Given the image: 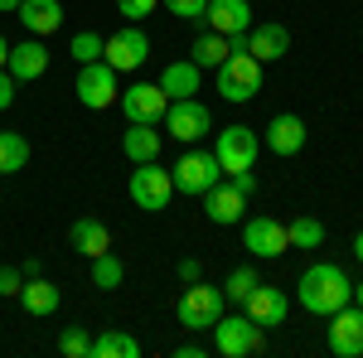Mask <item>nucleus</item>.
Returning a JSON list of instances; mask_svg holds the SVG:
<instances>
[{
    "label": "nucleus",
    "instance_id": "obj_1",
    "mask_svg": "<svg viewBox=\"0 0 363 358\" xmlns=\"http://www.w3.org/2000/svg\"><path fill=\"white\" fill-rule=\"evenodd\" d=\"M296 301L306 305L310 315H335L339 305L354 301V281L339 272L335 262H310L306 272H301V281H296Z\"/></svg>",
    "mask_w": 363,
    "mask_h": 358
},
{
    "label": "nucleus",
    "instance_id": "obj_2",
    "mask_svg": "<svg viewBox=\"0 0 363 358\" xmlns=\"http://www.w3.org/2000/svg\"><path fill=\"white\" fill-rule=\"evenodd\" d=\"M267 349V330L252 320L247 310L242 315H218V325H213V354H223V358H252V354H262Z\"/></svg>",
    "mask_w": 363,
    "mask_h": 358
},
{
    "label": "nucleus",
    "instance_id": "obj_3",
    "mask_svg": "<svg viewBox=\"0 0 363 358\" xmlns=\"http://www.w3.org/2000/svg\"><path fill=\"white\" fill-rule=\"evenodd\" d=\"M223 310H228V296L218 291V286H203V281H189V286H184V296H179V305H174L179 325H184L189 334L213 330Z\"/></svg>",
    "mask_w": 363,
    "mask_h": 358
},
{
    "label": "nucleus",
    "instance_id": "obj_4",
    "mask_svg": "<svg viewBox=\"0 0 363 358\" xmlns=\"http://www.w3.org/2000/svg\"><path fill=\"white\" fill-rule=\"evenodd\" d=\"M174 189L189 194V198H203V194L213 189L218 179H223V165H218V155L213 150H199V145H189L179 160H174Z\"/></svg>",
    "mask_w": 363,
    "mask_h": 358
},
{
    "label": "nucleus",
    "instance_id": "obj_5",
    "mask_svg": "<svg viewBox=\"0 0 363 358\" xmlns=\"http://www.w3.org/2000/svg\"><path fill=\"white\" fill-rule=\"evenodd\" d=\"M126 194H131V203H136V208H145V213H165L169 198H174V174H169V169H160V160H145V165L131 169Z\"/></svg>",
    "mask_w": 363,
    "mask_h": 358
},
{
    "label": "nucleus",
    "instance_id": "obj_6",
    "mask_svg": "<svg viewBox=\"0 0 363 358\" xmlns=\"http://www.w3.org/2000/svg\"><path fill=\"white\" fill-rule=\"evenodd\" d=\"M213 73H218V97L223 102H238L242 107V102H252L262 92V63L252 54H228Z\"/></svg>",
    "mask_w": 363,
    "mask_h": 358
},
{
    "label": "nucleus",
    "instance_id": "obj_7",
    "mask_svg": "<svg viewBox=\"0 0 363 358\" xmlns=\"http://www.w3.org/2000/svg\"><path fill=\"white\" fill-rule=\"evenodd\" d=\"M160 126H165L179 145H199V140L213 131V111L203 107L199 97H174L165 107V121H160Z\"/></svg>",
    "mask_w": 363,
    "mask_h": 358
},
{
    "label": "nucleus",
    "instance_id": "obj_8",
    "mask_svg": "<svg viewBox=\"0 0 363 358\" xmlns=\"http://www.w3.org/2000/svg\"><path fill=\"white\" fill-rule=\"evenodd\" d=\"M242 247L252 257H262V262H277L291 252V233H286V223L272 218V213H257V218L242 223Z\"/></svg>",
    "mask_w": 363,
    "mask_h": 358
},
{
    "label": "nucleus",
    "instance_id": "obj_9",
    "mask_svg": "<svg viewBox=\"0 0 363 358\" xmlns=\"http://www.w3.org/2000/svg\"><path fill=\"white\" fill-rule=\"evenodd\" d=\"M213 155H218L223 174H238V169H252V165H257L262 140H257V131H252V126H228V131H218V140H213Z\"/></svg>",
    "mask_w": 363,
    "mask_h": 358
},
{
    "label": "nucleus",
    "instance_id": "obj_10",
    "mask_svg": "<svg viewBox=\"0 0 363 358\" xmlns=\"http://www.w3.org/2000/svg\"><path fill=\"white\" fill-rule=\"evenodd\" d=\"M78 102L92 111L112 107L116 102V68L107 58H97V63H78Z\"/></svg>",
    "mask_w": 363,
    "mask_h": 358
},
{
    "label": "nucleus",
    "instance_id": "obj_11",
    "mask_svg": "<svg viewBox=\"0 0 363 358\" xmlns=\"http://www.w3.org/2000/svg\"><path fill=\"white\" fill-rule=\"evenodd\" d=\"M102 58L112 63L116 73H136L140 63L150 58V39H145V29H140V25H126V29H116L112 39L102 44Z\"/></svg>",
    "mask_w": 363,
    "mask_h": 358
},
{
    "label": "nucleus",
    "instance_id": "obj_12",
    "mask_svg": "<svg viewBox=\"0 0 363 358\" xmlns=\"http://www.w3.org/2000/svg\"><path fill=\"white\" fill-rule=\"evenodd\" d=\"M330 354L335 358H363V310L354 301L330 315Z\"/></svg>",
    "mask_w": 363,
    "mask_h": 358
},
{
    "label": "nucleus",
    "instance_id": "obj_13",
    "mask_svg": "<svg viewBox=\"0 0 363 358\" xmlns=\"http://www.w3.org/2000/svg\"><path fill=\"white\" fill-rule=\"evenodd\" d=\"M165 107H169V97H165L160 83H136V87L121 92V116H126V121L160 126V121H165Z\"/></svg>",
    "mask_w": 363,
    "mask_h": 358
},
{
    "label": "nucleus",
    "instance_id": "obj_14",
    "mask_svg": "<svg viewBox=\"0 0 363 358\" xmlns=\"http://www.w3.org/2000/svg\"><path fill=\"white\" fill-rule=\"evenodd\" d=\"M5 73H10L15 83H39V78L49 73V49H44V39H34V34H29L25 44H10Z\"/></svg>",
    "mask_w": 363,
    "mask_h": 358
},
{
    "label": "nucleus",
    "instance_id": "obj_15",
    "mask_svg": "<svg viewBox=\"0 0 363 358\" xmlns=\"http://www.w3.org/2000/svg\"><path fill=\"white\" fill-rule=\"evenodd\" d=\"M242 310H247L262 330H267V325H286L291 296H286V291H277V286H267V281H257V286H252V296L242 301Z\"/></svg>",
    "mask_w": 363,
    "mask_h": 358
},
{
    "label": "nucleus",
    "instance_id": "obj_16",
    "mask_svg": "<svg viewBox=\"0 0 363 358\" xmlns=\"http://www.w3.org/2000/svg\"><path fill=\"white\" fill-rule=\"evenodd\" d=\"M247 54L257 58V63H277V58L291 54V29L286 25H252L247 29Z\"/></svg>",
    "mask_w": 363,
    "mask_h": 358
},
{
    "label": "nucleus",
    "instance_id": "obj_17",
    "mask_svg": "<svg viewBox=\"0 0 363 358\" xmlns=\"http://www.w3.org/2000/svg\"><path fill=\"white\" fill-rule=\"evenodd\" d=\"M203 25L213 29V34H247L252 29V5L247 0H208Z\"/></svg>",
    "mask_w": 363,
    "mask_h": 358
},
{
    "label": "nucleus",
    "instance_id": "obj_18",
    "mask_svg": "<svg viewBox=\"0 0 363 358\" xmlns=\"http://www.w3.org/2000/svg\"><path fill=\"white\" fill-rule=\"evenodd\" d=\"M203 213H208V223H218V228H233V223H242V213H247V198L233 189V184H213V189L203 194Z\"/></svg>",
    "mask_w": 363,
    "mask_h": 358
},
{
    "label": "nucleus",
    "instance_id": "obj_19",
    "mask_svg": "<svg viewBox=\"0 0 363 358\" xmlns=\"http://www.w3.org/2000/svg\"><path fill=\"white\" fill-rule=\"evenodd\" d=\"M267 145H272V155H301V145H306V121H301L296 111L272 116V126H267Z\"/></svg>",
    "mask_w": 363,
    "mask_h": 358
},
{
    "label": "nucleus",
    "instance_id": "obj_20",
    "mask_svg": "<svg viewBox=\"0 0 363 358\" xmlns=\"http://www.w3.org/2000/svg\"><path fill=\"white\" fill-rule=\"evenodd\" d=\"M20 25L34 34V39H49L58 25H63V5L58 0H20Z\"/></svg>",
    "mask_w": 363,
    "mask_h": 358
},
{
    "label": "nucleus",
    "instance_id": "obj_21",
    "mask_svg": "<svg viewBox=\"0 0 363 358\" xmlns=\"http://www.w3.org/2000/svg\"><path fill=\"white\" fill-rule=\"evenodd\" d=\"M199 83H203V68H199L194 58H174V63H165V73H160V87H165L169 102L174 97H194Z\"/></svg>",
    "mask_w": 363,
    "mask_h": 358
},
{
    "label": "nucleus",
    "instance_id": "obj_22",
    "mask_svg": "<svg viewBox=\"0 0 363 358\" xmlns=\"http://www.w3.org/2000/svg\"><path fill=\"white\" fill-rule=\"evenodd\" d=\"M160 145H165V136H160L155 126H145V121H131V131L121 136V150H126V160H131V165L160 160Z\"/></svg>",
    "mask_w": 363,
    "mask_h": 358
},
{
    "label": "nucleus",
    "instance_id": "obj_23",
    "mask_svg": "<svg viewBox=\"0 0 363 358\" xmlns=\"http://www.w3.org/2000/svg\"><path fill=\"white\" fill-rule=\"evenodd\" d=\"M68 242L92 262V257L112 252V233H107V223H102V218H78L73 228H68Z\"/></svg>",
    "mask_w": 363,
    "mask_h": 358
},
{
    "label": "nucleus",
    "instance_id": "obj_24",
    "mask_svg": "<svg viewBox=\"0 0 363 358\" xmlns=\"http://www.w3.org/2000/svg\"><path fill=\"white\" fill-rule=\"evenodd\" d=\"M15 301L25 305L29 315H54L63 296H58L54 281H44V276H25V286H20V296H15Z\"/></svg>",
    "mask_w": 363,
    "mask_h": 358
},
{
    "label": "nucleus",
    "instance_id": "obj_25",
    "mask_svg": "<svg viewBox=\"0 0 363 358\" xmlns=\"http://www.w3.org/2000/svg\"><path fill=\"white\" fill-rule=\"evenodd\" d=\"M87 358H140V344L131 339V334H121V330H107V334L92 339V354Z\"/></svg>",
    "mask_w": 363,
    "mask_h": 358
},
{
    "label": "nucleus",
    "instance_id": "obj_26",
    "mask_svg": "<svg viewBox=\"0 0 363 358\" xmlns=\"http://www.w3.org/2000/svg\"><path fill=\"white\" fill-rule=\"evenodd\" d=\"M228 54H233V49H228V34H213V29H208V34H199L194 49H189V58H194L199 68H218Z\"/></svg>",
    "mask_w": 363,
    "mask_h": 358
},
{
    "label": "nucleus",
    "instance_id": "obj_27",
    "mask_svg": "<svg viewBox=\"0 0 363 358\" xmlns=\"http://www.w3.org/2000/svg\"><path fill=\"white\" fill-rule=\"evenodd\" d=\"M29 160V140L20 131H0V174H15Z\"/></svg>",
    "mask_w": 363,
    "mask_h": 358
},
{
    "label": "nucleus",
    "instance_id": "obj_28",
    "mask_svg": "<svg viewBox=\"0 0 363 358\" xmlns=\"http://www.w3.org/2000/svg\"><path fill=\"white\" fill-rule=\"evenodd\" d=\"M121 281H126V267H121V257H116V252L92 257V286H97V291H116Z\"/></svg>",
    "mask_w": 363,
    "mask_h": 358
},
{
    "label": "nucleus",
    "instance_id": "obj_29",
    "mask_svg": "<svg viewBox=\"0 0 363 358\" xmlns=\"http://www.w3.org/2000/svg\"><path fill=\"white\" fill-rule=\"evenodd\" d=\"M286 233H291V247H320V242H325V223L310 218V213L291 218V223H286Z\"/></svg>",
    "mask_w": 363,
    "mask_h": 358
},
{
    "label": "nucleus",
    "instance_id": "obj_30",
    "mask_svg": "<svg viewBox=\"0 0 363 358\" xmlns=\"http://www.w3.org/2000/svg\"><path fill=\"white\" fill-rule=\"evenodd\" d=\"M257 281H262V276H257V267H233V272H228V281H223V296L233 305H242L252 296V286H257Z\"/></svg>",
    "mask_w": 363,
    "mask_h": 358
},
{
    "label": "nucleus",
    "instance_id": "obj_31",
    "mask_svg": "<svg viewBox=\"0 0 363 358\" xmlns=\"http://www.w3.org/2000/svg\"><path fill=\"white\" fill-rule=\"evenodd\" d=\"M102 34H92V29H78L73 34V44H68V54H73V63H97L102 58Z\"/></svg>",
    "mask_w": 363,
    "mask_h": 358
},
{
    "label": "nucleus",
    "instance_id": "obj_32",
    "mask_svg": "<svg viewBox=\"0 0 363 358\" xmlns=\"http://www.w3.org/2000/svg\"><path fill=\"white\" fill-rule=\"evenodd\" d=\"M58 354H63V358H87V354H92V339H87L83 325H73V330L58 334Z\"/></svg>",
    "mask_w": 363,
    "mask_h": 358
},
{
    "label": "nucleus",
    "instance_id": "obj_33",
    "mask_svg": "<svg viewBox=\"0 0 363 358\" xmlns=\"http://www.w3.org/2000/svg\"><path fill=\"white\" fill-rule=\"evenodd\" d=\"M169 15H179V20H194V25H203V10H208V0H165Z\"/></svg>",
    "mask_w": 363,
    "mask_h": 358
},
{
    "label": "nucleus",
    "instance_id": "obj_34",
    "mask_svg": "<svg viewBox=\"0 0 363 358\" xmlns=\"http://www.w3.org/2000/svg\"><path fill=\"white\" fill-rule=\"evenodd\" d=\"M155 5H160V0H116V10H121L131 25H136V20H145V15H155Z\"/></svg>",
    "mask_w": 363,
    "mask_h": 358
},
{
    "label": "nucleus",
    "instance_id": "obj_35",
    "mask_svg": "<svg viewBox=\"0 0 363 358\" xmlns=\"http://www.w3.org/2000/svg\"><path fill=\"white\" fill-rule=\"evenodd\" d=\"M20 286H25L20 267H0V296H20Z\"/></svg>",
    "mask_w": 363,
    "mask_h": 358
},
{
    "label": "nucleus",
    "instance_id": "obj_36",
    "mask_svg": "<svg viewBox=\"0 0 363 358\" xmlns=\"http://www.w3.org/2000/svg\"><path fill=\"white\" fill-rule=\"evenodd\" d=\"M228 184L242 194V198H252V194H257V174H252V169H238V174H228Z\"/></svg>",
    "mask_w": 363,
    "mask_h": 358
},
{
    "label": "nucleus",
    "instance_id": "obj_37",
    "mask_svg": "<svg viewBox=\"0 0 363 358\" xmlns=\"http://www.w3.org/2000/svg\"><path fill=\"white\" fill-rule=\"evenodd\" d=\"M15 87H20V83H15V78H10V73L0 68V111H5V107H15Z\"/></svg>",
    "mask_w": 363,
    "mask_h": 358
},
{
    "label": "nucleus",
    "instance_id": "obj_38",
    "mask_svg": "<svg viewBox=\"0 0 363 358\" xmlns=\"http://www.w3.org/2000/svg\"><path fill=\"white\" fill-rule=\"evenodd\" d=\"M199 276H203V267H199L194 257H184V262H179V281L189 286V281H199Z\"/></svg>",
    "mask_w": 363,
    "mask_h": 358
},
{
    "label": "nucleus",
    "instance_id": "obj_39",
    "mask_svg": "<svg viewBox=\"0 0 363 358\" xmlns=\"http://www.w3.org/2000/svg\"><path fill=\"white\" fill-rule=\"evenodd\" d=\"M174 354H179V358H203V344H199V339H189V344H179Z\"/></svg>",
    "mask_w": 363,
    "mask_h": 358
},
{
    "label": "nucleus",
    "instance_id": "obj_40",
    "mask_svg": "<svg viewBox=\"0 0 363 358\" xmlns=\"http://www.w3.org/2000/svg\"><path fill=\"white\" fill-rule=\"evenodd\" d=\"M10 10H20V0H0V15H10Z\"/></svg>",
    "mask_w": 363,
    "mask_h": 358
},
{
    "label": "nucleus",
    "instance_id": "obj_41",
    "mask_svg": "<svg viewBox=\"0 0 363 358\" xmlns=\"http://www.w3.org/2000/svg\"><path fill=\"white\" fill-rule=\"evenodd\" d=\"M354 305L363 310V281H354Z\"/></svg>",
    "mask_w": 363,
    "mask_h": 358
},
{
    "label": "nucleus",
    "instance_id": "obj_42",
    "mask_svg": "<svg viewBox=\"0 0 363 358\" xmlns=\"http://www.w3.org/2000/svg\"><path fill=\"white\" fill-rule=\"evenodd\" d=\"M5 58H10V44H5V34H0V68H5Z\"/></svg>",
    "mask_w": 363,
    "mask_h": 358
},
{
    "label": "nucleus",
    "instance_id": "obj_43",
    "mask_svg": "<svg viewBox=\"0 0 363 358\" xmlns=\"http://www.w3.org/2000/svg\"><path fill=\"white\" fill-rule=\"evenodd\" d=\"M354 257H359V262H363V233H359V237H354Z\"/></svg>",
    "mask_w": 363,
    "mask_h": 358
},
{
    "label": "nucleus",
    "instance_id": "obj_44",
    "mask_svg": "<svg viewBox=\"0 0 363 358\" xmlns=\"http://www.w3.org/2000/svg\"><path fill=\"white\" fill-rule=\"evenodd\" d=\"M359 5H363V0H359Z\"/></svg>",
    "mask_w": 363,
    "mask_h": 358
}]
</instances>
